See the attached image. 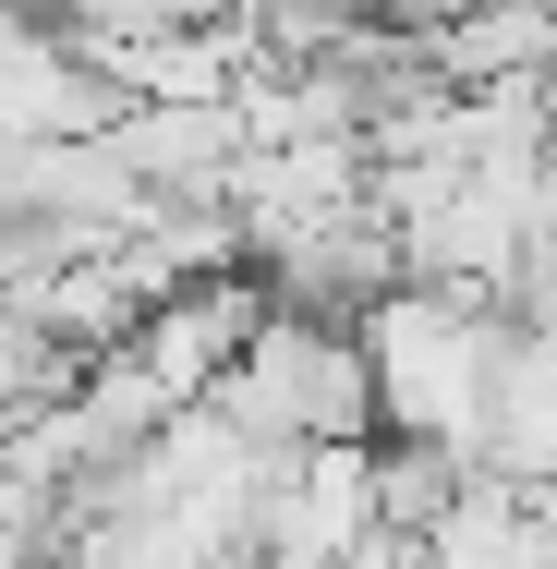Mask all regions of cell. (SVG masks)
Returning a JSON list of instances; mask_svg holds the SVG:
<instances>
[{
  "label": "cell",
  "mask_w": 557,
  "mask_h": 569,
  "mask_svg": "<svg viewBox=\"0 0 557 569\" xmlns=\"http://www.w3.org/2000/svg\"><path fill=\"white\" fill-rule=\"evenodd\" d=\"M328 12H351V0H316V12H304V0H291V37H316V24H328Z\"/></svg>",
  "instance_id": "cell-1"
}]
</instances>
